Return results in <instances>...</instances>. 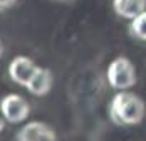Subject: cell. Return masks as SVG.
Returning a JSON list of instances; mask_svg holds the SVG:
<instances>
[{
	"instance_id": "1",
	"label": "cell",
	"mask_w": 146,
	"mask_h": 141,
	"mask_svg": "<svg viewBox=\"0 0 146 141\" xmlns=\"http://www.w3.org/2000/svg\"><path fill=\"white\" fill-rule=\"evenodd\" d=\"M108 113L117 126H136L146 116L145 101L131 91H119L111 99Z\"/></svg>"
},
{
	"instance_id": "2",
	"label": "cell",
	"mask_w": 146,
	"mask_h": 141,
	"mask_svg": "<svg viewBox=\"0 0 146 141\" xmlns=\"http://www.w3.org/2000/svg\"><path fill=\"white\" fill-rule=\"evenodd\" d=\"M106 79L113 89L128 91L136 84V69L128 57L119 56L113 59L106 69Z\"/></svg>"
},
{
	"instance_id": "3",
	"label": "cell",
	"mask_w": 146,
	"mask_h": 141,
	"mask_svg": "<svg viewBox=\"0 0 146 141\" xmlns=\"http://www.w3.org/2000/svg\"><path fill=\"white\" fill-rule=\"evenodd\" d=\"M0 113L7 123L19 124L30 114V104L20 94H7L0 99Z\"/></svg>"
},
{
	"instance_id": "4",
	"label": "cell",
	"mask_w": 146,
	"mask_h": 141,
	"mask_svg": "<svg viewBox=\"0 0 146 141\" xmlns=\"http://www.w3.org/2000/svg\"><path fill=\"white\" fill-rule=\"evenodd\" d=\"M15 141H57V136L47 123L30 121L15 133Z\"/></svg>"
},
{
	"instance_id": "5",
	"label": "cell",
	"mask_w": 146,
	"mask_h": 141,
	"mask_svg": "<svg viewBox=\"0 0 146 141\" xmlns=\"http://www.w3.org/2000/svg\"><path fill=\"white\" fill-rule=\"evenodd\" d=\"M39 66L27 56H15L10 64H9V77L14 81L15 84L24 86L29 82V79L32 77V74L35 72Z\"/></svg>"
},
{
	"instance_id": "6",
	"label": "cell",
	"mask_w": 146,
	"mask_h": 141,
	"mask_svg": "<svg viewBox=\"0 0 146 141\" xmlns=\"http://www.w3.org/2000/svg\"><path fill=\"white\" fill-rule=\"evenodd\" d=\"M54 86V76H52V70L47 69V67H37L35 72L32 74V77L29 79V82L25 84V89L29 91L32 96H47L50 92Z\"/></svg>"
},
{
	"instance_id": "7",
	"label": "cell",
	"mask_w": 146,
	"mask_h": 141,
	"mask_svg": "<svg viewBox=\"0 0 146 141\" xmlns=\"http://www.w3.org/2000/svg\"><path fill=\"white\" fill-rule=\"evenodd\" d=\"M113 10L117 17L131 20L146 10V0H113Z\"/></svg>"
},
{
	"instance_id": "8",
	"label": "cell",
	"mask_w": 146,
	"mask_h": 141,
	"mask_svg": "<svg viewBox=\"0 0 146 141\" xmlns=\"http://www.w3.org/2000/svg\"><path fill=\"white\" fill-rule=\"evenodd\" d=\"M128 32H129L131 37L138 39V41H145L146 42V10L129 20Z\"/></svg>"
},
{
	"instance_id": "9",
	"label": "cell",
	"mask_w": 146,
	"mask_h": 141,
	"mask_svg": "<svg viewBox=\"0 0 146 141\" xmlns=\"http://www.w3.org/2000/svg\"><path fill=\"white\" fill-rule=\"evenodd\" d=\"M17 2L19 0H0V14L5 12V10H9V9H12Z\"/></svg>"
},
{
	"instance_id": "10",
	"label": "cell",
	"mask_w": 146,
	"mask_h": 141,
	"mask_svg": "<svg viewBox=\"0 0 146 141\" xmlns=\"http://www.w3.org/2000/svg\"><path fill=\"white\" fill-rule=\"evenodd\" d=\"M3 128H5V119H3V116H2V113H0V133L3 131Z\"/></svg>"
},
{
	"instance_id": "11",
	"label": "cell",
	"mask_w": 146,
	"mask_h": 141,
	"mask_svg": "<svg viewBox=\"0 0 146 141\" xmlns=\"http://www.w3.org/2000/svg\"><path fill=\"white\" fill-rule=\"evenodd\" d=\"M3 51H5V45H3V41L0 39V57L3 56Z\"/></svg>"
},
{
	"instance_id": "12",
	"label": "cell",
	"mask_w": 146,
	"mask_h": 141,
	"mask_svg": "<svg viewBox=\"0 0 146 141\" xmlns=\"http://www.w3.org/2000/svg\"><path fill=\"white\" fill-rule=\"evenodd\" d=\"M59 2H71V0H59Z\"/></svg>"
}]
</instances>
